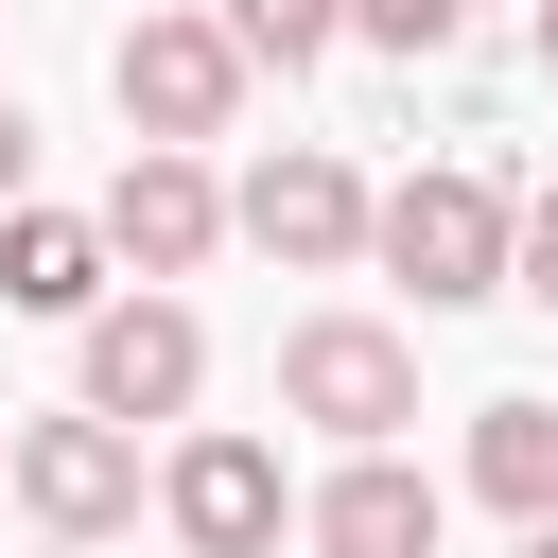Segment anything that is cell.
Segmentation results:
<instances>
[{"mask_svg":"<svg viewBox=\"0 0 558 558\" xmlns=\"http://www.w3.org/2000/svg\"><path fill=\"white\" fill-rule=\"evenodd\" d=\"M366 262H384L418 314H471V296H506V279H523V192H506V174H471V157H436V174H401V192H384Z\"/></svg>","mask_w":558,"mask_h":558,"instance_id":"cell-1","label":"cell"},{"mask_svg":"<svg viewBox=\"0 0 558 558\" xmlns=\"http://www.w3.org/2000/svg\"><path fill=\"white\" fill-rule=\"evenodd\" d=\"M279 418H314L331 453H401L418 349H401L384 314H296V331H279Z\"/></svg>","mask_w":558,"mask_h":558,"instance_id":"cell-2","label":"cell"},{"mask_svg":"<svg viewBox=\"0 0 558 558\" xmlns=\"http://www.w3.org/2000/svg\"><path fill=\"white\" fill-rule=\"evenodd\" d=\"M296 506H314V488H279V436H244V418H192V436L157 453V523H174V558H279Z\"/></svg>","mask_w":558,"mask_h":558,"instance_id":"cell-3","label":"cell"},{"mask_svg":"<svg viewBox=\"0 0 558 558\" xmlns=\"http://www.w3.org/2000/svg\"><path fill=\"white\" fill-rule=\"evenodd\" d=\"M244 70H262V52H244L227 17H192V0H157V17H122V52H105V87H122V122H140V140H192V157H209V140L244 122Z\"/></svg>","mask_w":558,"mask_h":558,"instance_id":"cell-4","label":"cell"},{"mask_svg":"<svg viewBox=\"0 0 558 558\" xmlns=\"http://www.w3.org/2000/svg\"><path fill=\"white\" fill-rule=\"evenodd\" d=\"M227 227H244L279 279H349V262H366V227H384V192H366L331 140H279V157L227 192Z\"/></svg>","mask_w":558,"mask_h":558,"instance_id":"cell-5","label":"cell"},{"mask_svg":"<svg viewBox=\"0 0 558 558\" xmlns=\"http://www.w3.org/2000/svg\"><path fill=\"white\" fill-rule=\"evenodd\" d=\"M192 384H209V331H192V296H174V279L87 314V384H70L87 418H122V436H140V418H192Z\"/></svg>","mask_w":558,"mask_h":558,"instance_id":"cell-6","label":"cell"},{"mask_svg":"<svg viewBox=\"0 0 558 558\" xmlns=\"http://www.w3.org/2000/svg\"><path fill=\"white\" fill-rule=\"evenodd\" d=\"M0 488L35 506V541H122V523H140V436L87 418V401H70V418H17V471H0Z\"/></svg>","mask_w":558,"mask_h":558,"instance_id":"cell-7","label":"cell"},{"mask_svg":"<svg viewBox=\"0 0 558 558\" xmlns=\"http://www.w3.org/2000/svg\"><path fill=\"white\" fill-rule=\"evenodd\" d=\"M105 244H122L140 279H192V262H209V244H244V227H227V174H209L192 140H140V157L105 174Z\"/></svg>","mask_w":558,"mask_h":558,"instance_id":"cell-8","label":"cell"},{"mask_svg":"<svg viewBox=\"0 0 558 558\" xmlns=\"http://www.w3.org/2000/svg\"><path fill=\"white\" fill-rule=\"evenodd\" d=\"M296 541H314V558H436V541H453V488H436L418 453H331V488L296 506Z\"/></svg>","mask_w":558,"mask_h":558,"instance_id":"cell-9","label":"cell"},{"mask_svg":"<svg viewBox=\"0 0 558 558\" xmlns=\"http://www.w3.org/2000/svg\"><path fill=\"white\" fill-rule=\"evenodd\" d=\"M105 209H0V314H52V331H87L105 314Z\"/></svg>","mask_w":558,"mask_h":558,"instance_id":"cell-10","label":"cell"},{"mask_svg":"<svg viewBox=\"0 0 558 558\" xmlns=\"http://www.w3.org/2000/svg\"><path fill=\"white\" fill-rule=\"evenodd\" d=\"M471 506L558 523V401H471Z\"/></svg>","mask_w":558,"mask_h":558,"instance_id":"cell-11","label":"cell"},{"mask_svg":"<svg viewBox=\"0 0 558 558\" xmlns=\"http://www.w3.org/2000/svg\"><path fill=\"white\" fill-rule=\"evenodd\" d=\"M209 17H227V35L262 52V70H314V52L349 35V0H209Z\"/></svg>","mask_w":558,"mask_h":558,"instance_id":"cell-12","label":"cell"},{"mask_svg":"<svg viewBox=\"0 0 558 558\" xmlns=\"http://www.w3.org/2000/svg\"><path fill=\"white\" fill-rule=\"evenodd\" d=\"M349 35H366V52H401V70H436V52L471 35V0H349Z\"/></svg>","mask_w":558,"mask_h":558,"instance_id":"cell-13","label":"cell"},{"mask_svg":"<svg viewBox=\"0 0 558 558\" xmlns=\"http://www.w3.org/2000/svg\"><path fill=\"white\" fill-rule=\"evenodd\" d=\"M506 296H541V314H558V174L523 192V279H506Z\"/></svg>","mask_w":558,"mask_h":558,"instance_id":"cell-14","label":"cell"},{"mask_svg":"<svg viewBox=\"0 0 558 558\" xmlns=\"http://www.w3.org/2000/svg\"><path fill=\"white\" fill-rule=\"evenodd\" d=\"M0 209H35V122L0 105Z\"/></svg>","mask_w":558,"mask_h":558,"instance_id":"cell-15","label":"cell"},{"mask_svg":"<svg viewBox=\"0 0 558 558\" xmlns=\"http://www.w3.org/2000/svg\"><path fill=\"white\" fill-rule=\"evenodd\" d=\"M541 87H558V0H541Z\"/></svg>","mask_w":558,"mask_h":558,"instance_id":"cell-16","label":"cell"},{"mask_svg":"<svg viewBox=\"0 0 558 558\" xmlns=\"http://www.w3.org/2000/svg\"><path fill=\"white\" fill-rule=\"evenodd\" d=\"M523 558H558V523H523Z\"/></svg>","mask_w":558,"mask_h":558,"instance_id":"cell-17","label":"cell"},{"mask_svg":"<svg viewBox=\"0 0 558 558\" xmlns=\"http://www.w3.org/2000/svg\"><path fill=\"white\" fill-rule=\"evenodd\" d=\"M52 558H105V541H52Z\"/></svg>","mask_w":558,"mask_h":558,"instance_id":"cell-18","label":"cell"},{"mask_svg":"<svg viewBox=\"0 0 558 558\" xmlns=\"http://www.w3.org/2000/svg\"><path fill=\"white\" fill-rule=\"evenodd\" d=\"M0 471H17V436H0Z\"/></svg>","mask_w":558,"mask_h":558,"instance_id":"cell-19","label":"cell"}]
</instances>
